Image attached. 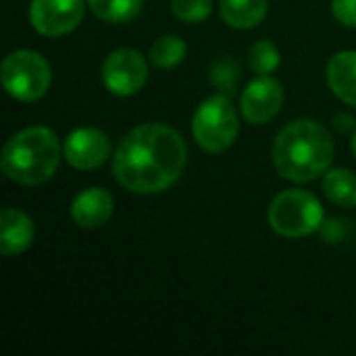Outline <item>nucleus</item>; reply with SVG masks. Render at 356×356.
Wrapping results in <instances>:
<instances>
[{
	"label": "nucleus",
	"instance_id": "nucleus-1",
	"mask_svg": "<svg viewBox=\"0 0 356 356\" xmlns=\"http://www.w3.org/2000/svg\"><path fill=\"white\" fill-rule=\"evenodd\" d=\"M188 146L181 134L165 123L134 127L113 156L115 179L134 194H161L184 173Z\"/></svg>",
	"mask_w": 356,
	"mask_h": 356
},
{
	"label": "nucleus",
	"instance_id": "nucleus-2",
	"mask_svg": "<svg viewBox=\"0 0 356 356\" xmlns=\"http://www.w3.org/2000/svg\"><path fill=\"white\" fill-rule=\"evenodd\" d=\"M334 140L330 131L311 119L288 123L273 142V165L277 173L294 184H309L330 171Z\"/></svg>",
	"mask_w": 356,
	"mask_h": 356
},
{
	"label": "nucleus",
	"instance_id": "nucleus-3",
	"mask_svg": "<svg viewBox=\"0 0 356 356\" xmlns=\"http://www.w3.org/2000/svg\"><path fill=\"white\" fill-rule=\"evenodd\" d=\"M2 171L21 186L46 184L60 163V142L48 127L35 125L15 134L2 150Z\"/></svg>",
	"mask_w": 356,
	"mask_h": 356
},
{
	"label": "nucleus",
	"instance_id": "nucleus-4",
	"mask_svg": "<svg viewBox=\"0 0 356 356\" xmlns=\"http://www.w3.org/2000/svg\"><path fill=\"white\" fill-rule=\"evenodd\" d=\"M269 225L284 238H307L323 225V207L307 190H286L269 207Z\"/></svg>",
	"mask_w": 356,
	"mask_h": 356
},
{
	"label": "nucleus",
	"instance_id": "nucleus-5",
	"mask_svg": "<svg viewBox=\"0 0 356 356\" xmlns=\"http://www.w3.org/2000/svg\"><path fill=\"white\" fill-rule=\"evenodd\" d=\"M2 86L19 102L40 100L52 81V69L48 60L33 50H15L2 60Z\"/></svg>",
	"mask_w": 356,
	"mask_h": 356
},
{
	"label": "nucleus",
	"instance_id": "nucleus-6",
	"mask_svg": "<svg viewBox=\"0 0 356 356\" xmlns=\"http://www.w3.org/2000/svg\"><path fill=\"white\" fill-rule=\"evenodd\" d=\"M238 115L227 96H211L204 100L192 119V134L196 144L207 152H225L238 138Z\"/></svg>",
	"mask_w": 356,
	"mask_h": 356
},
{
	"label": "nucleus",
	"instance_id": "nucleus-7",
	"mask_svg": "<svg viewBox=\"0 0 356 356\" xmlns=\"http://www.w3.org/2000/svg\"><path fill=\"white\" fill-rule=\"evenodd\" d=\"M102 81L115 96H134L148 81V63L134 48H117L104 58Z\"/></svg>",
	"mask_w": 356,
	"mask_h": 356
},
{
	"label": "nucleus",
	"instance_id": "nucleus-8",
	"mask_svg": "<svg viewBox=\"0 0 356 356\" xmlns=\"http://www.w3.org/2000/svg\"><path fill=\"white\" fill-rule=\"evenodd\" d=\"M83 10V0H31L29 23L42 35L60 38L81 23Z\"/></svg>",
	"mask_w": 356,
	"mask_h": 356
},
{
	"label": "nucleus",
	"instance_id": "nucleus-9",
	"mask_svg": "<svg viewBox=\"0 0 356 356\" xmlns=\"http://www.w3.org/2000/svg\"><path fill=\"white\" fill-rule=\"evenodd\" d=\"M63 154L73 169L92 171L111 156V140L96 127H79L67 136Z\"/></svg>",
	"mask_w": 356,
	"mask_h": 356
},
{
	"label": "nucleus",
	"instance_id": "nucleus-10",
	"mask_svg": "<svg viewBox=\"0 0 356 356\" xmlns=\"http://www.w3.org/2000/svg\"><path fill=\"white\" fill-rule=\"evenodd\" d=\"M282 104H284L282 83L269 75H259L246 86L240 108L248 123L263 125L280 113Z\"/></svg>",
	"mask_w": 356,
	"mask_h": 356
},
{
	"label": "nucleus",
	"instance_id": "nucleus-11",
	"mask_svg": "<svg viewBox=\"0 0 356 356\" xmlns=\"http://www.w3.org/2000/svg\"><path fill=\"white\" fill-rule=\"evenodd\" d=\"M113 211H115L113 196L102 188H88L79 192L71 204V217L83 229L102 227L113 217Z\"/></svg>",
	"mask_w": 356,
	"mask_h": 356
},
{
	"label": "nucleus",
	"instance_id": "nucleus-12",
	"mask_svg": "<svg viewBox=\"0 0 356 356\" xmlns=\"http://www.w3.org/2000/svg\"><path fill=\"white\" fill-rule=\"evenodd\" d=\"M35 238L33 221L19 209H4L0 215V252L17 257L25 252Z\"/></svg>",
	"mask_w": 356,
	"mask_h": 356
},
{
	"label": "nucleus",
	"instance_id": "nucleus-13",
	"mask_svg": "<svg viewBox=\"0 0 356 356\" xmlns=\"http://www.w3.org/2000/svg\"><path fill=\"white\" fill-rule=\"evenodd\" d=\"M330 90L346 104L356 106V50H344L327 63Z\"/></svg>",
	"mask_w": 356,
	"mask_h": 356
},
{
	"label": "nucleus",
	"instance_id": "nucleus-14",
	"mask_svg": "<svg viewBox=\"0 0 356 356\" xmlns=\"http://www.w3.org/2000/svg\"><path fill=\"white\" fill-rule=\"evenodd\" d=\"M267 0H221L219 13L223 21L234 29L257 27L267 15Z\"/></svg>",
	"mask_w": 356,
	"mask_h": 356
},
{
	"label": "nucleus",
	"instance_id": "nucleus-15",
	"mask_svg": "<svg viewBox=\"0 0 356 356\" xmlns=\"http://www.w3.org/2000/svg\"><path fill=\"white\" fill-rule=\"evenodd\" d=\"M323 192L334 204L353 209L356 207V175L348 169H330L323 177Z\"/></svg>",
	"mask_w": 356,
	"mask_h": 356
},
{
	"label": "nucleus",
	"instance_id": "nucleus-16",
	"mask_svg": "<svg viewBox=\"0 0 356 356\" xmlns=\"http://www.w3.org/2000/svg\"><path fill=\"white\" fill-rule=\"evenodd\" d=\"M92 13L106 23H129L142 10V0H88Z\"/></svg>",
	"mask_w": 356,
	"mask_h": 356
},
{
	"label": "nucleus",
	"instance_id": "nucleus-17",
	"mask_svg": "<svg viewBox=\"0 0 356 356\" xmlns=\"http://www.w3.org/2000/svg\"><path fill=\"white\" fill-rule=\"evenodd\" d=\"M188 54V46L179 35H161L150 46V63L159 69L177 67Z\"/></svg>",
	"mask_w": 356,
	"mask_h": 356
},
{
	"label": "nucleus",
	"instance_id": "nucleus-18",
	"mask_svg": "<svg viewBox=\"0 0 356 356\" xmlns=\"http://www.w3.org/2000/svg\"><path fill=\"white\" fill-rule=\"evenodd\" d=\"M250 69L259 75H269L280 67V50L271 40H259L248 52Z\"/></svg>",
	"mask_w": 356,
	"mask_h": 356
},
{
	"label": "nucleus",
	"instance_id": "nucleus-19",
	"mask_svg": "<svg viewBox=\"0 0 356 356\" xmlns=\"http://www.w3.org/2000/svg\"><path fill=\"white\" fill-rule=\"evenodd\" d=\"M171 10L186 23H200L213 10V0H171Z\"/></svg>",
	"mask_w": 356,
	"mask_h": 356
},
{
	"label": "nucleus",
	"instance_id": "nucleus-20",
	"mask_svg": "<svg viewBox=\"0 0 356 356\" xmlns=\"http://www.w3.org/2000/svg\"><path fill=\"white\" fill-rule=\"evenodd\" d=\"M332 13L342 25L356 27V0H332Z\"/></svg>",
	"mask_w": 356,
	"mask_h": 356
},
{
	"label": "nucleus",
	"instance_id": "nucleus-21",
	"mask_svg": "<svg viewBox=\"0 0 356 356\" xmlns=\"http://www.w3.org/2000/svg\"><path fill=\"white\" fill-rule=\"evenodd\" d=\"M353 152H355V156H356V129H355V134H353Z\"/></svg>",
	"mask_w": 356,
	"mask_h": 356
}]
</instances>
